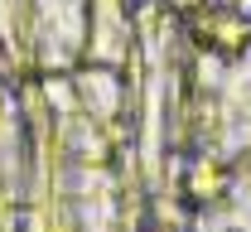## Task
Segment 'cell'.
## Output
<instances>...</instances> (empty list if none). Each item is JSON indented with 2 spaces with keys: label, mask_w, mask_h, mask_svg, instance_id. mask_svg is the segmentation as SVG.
I'll return each mask as SVG.
<instances>
[{
  "label": "cell",
  "mask_w": 251,
  "mask_h": 232,
  "mask_svg": "<svg viewBox=\"0 0 251 232\" xmlns=\"http://www.w3.org/2000/svg\"><path fill=\"white\" fill-rule=\"evenodd\" d=\"M198 34H203V44H213L222 53H237L251 39V20L242 10H232V5H213V10L198 15Z\"/></svg>",
  "instance_id": "1"
},
{
  "label": "cell",
  "mask_w": 251,
  "mask_h": 232,
  "mask_svg": "<svg viewBox=\"0 0 251 232\" xmlns=\"http://www.w3.org/2000/svg\"><path fill=\"white\" fill-rule=\"evenodd\" d=\"M188 179H198V189H203L198 199H213V194H218V184H222V174H218L213 165H198L193 174H188Z\"/></svg>",
  "instance_id": "2"
}]
</instances>
